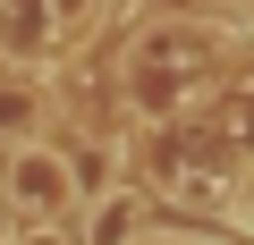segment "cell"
Instances as JSON below:
<instances>
[{"label": "cell", "mask_w": 254, "mask_h": 245, "mask_svg": "<svg viewBox=\"0 0 254 245\" xmlns=\"http://www.w3.org/2000/svg\"><path fill=\"white\" fill-rule=\"evenodd\" d=\"M9 203H17L34 228H68V220H76V169H68L60 152L26 144V152H9Z\"/></svg>", "instance_id": "obj_1"}]
</instances>
